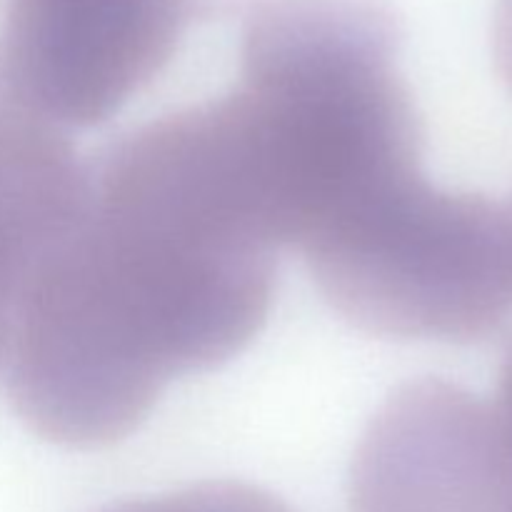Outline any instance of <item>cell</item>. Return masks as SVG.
<instances>
[{"label": "cell", "instance_id": "7a4b0ae2", "mask_svg": "<svg viewBox=\"0 0 512 512\" xmlns=\"http://www.w3.org/2000/svg\"><path fill=\"white\" fill-rule=\"evenodd\" d=\"M383 0H258L230 93L280 245L300 253L425 178L423 130Z\"/></svg>", "mask_w": 512, "mask_h": 512}, {"label": "cell", "instance_id": "ba28073f", "mask_svg": "<svg viewBox=\"0 0 512 512\" xmlns=\"http://www.w3.org/2000/svg\"><path fill=\"white\" fill-rule=\"evenodd\" d=\"M495 415V425H498L500 443H503L505 460L512 470V353L503 363L498 375V388H495V398L490 400Z\"/></svg>", "mask_w": 512, "mask_h": 512}, {"label": "cell", "instance_id": "6da1fadb", "mask_svg": "<svg viewBox=\"0 0 512 512\" xmlns=\"http://www.w3.org/2000/svg\"><path fill=\"white\" fill-rule=\"evenodd\" d=\"M278 248L193 135L158 118L113 145L35 273L5 353L18 418L98 450L140 428L173 378L243 353L273 305Z\"/></svg>", "mask_w": 512, "mask_h": 512}, {"label": "cell", "instance_id": "52a82bcc", "mask_svg": "<svg viewBox=\"0 0 512 512\" xmlns=\"http://www.w3.org/2000/svg\"><path fill=\"white\" fill-rule=\"evenodd\" d=\"M103 512H293V508L253 485L218 480L155 498L130 500Z\"/></svg>", "mask_w": 512, "mask_h": 512}, {"label": "cell", "instance_id": "277c9868", "mask_svg": "<svg viewBox=\"0 0 512 512\" xmlns=\"http://www.w3.org/2000/svg\"><path fill=\"white\" fill-rule=\"evenodd\" d=\"M230 0H3L0 63L60 128L118 113L178 50L198 15Z\"/></svg>", "mask_w": 512, "mask_h": 512}, {"label": "cell", "instance_id": "8fae6325", "mask_svg": "<svg viewBox=\"0 0 512 512\" xmlns=\"http://www.w3.org/2000/svg\"><path fill=\"white\" fill-rule=\"evenodd\" d=\"M505 210H508V220H510V230H512V198L505 203Z\"/></svg>", "mask_w": 512, "mask_h": 512}, {"label": "cell", "instance_id": "9c48e42d", "mask_svg": "<svg viewBox=\"0 0 512 512\" xmlns=\"http://www.w3.org/2000/svg\"><path fill=\"white\" fill-rule=\"evenodd\" d=\"M493 58L498 75L512 93V0H498L495 8Z\"/></svg>", "mask_w": 512, "mask_h": 512}, {"label": "cell", "instance_id": "30bf717a", "mask_svg": "<svg viewBox=\"0 0 512 512\" xmlns=\"http://www.w3.org/2000/svg\"><path fill=\"white\" fill-rule=\"evenodd\" d=\"M498 512H512V473L508 470V488H505V498L500 503Z\"/></svg>", "mask_w": 512, "mask_h": 512}, {"label": "cell", "instance_id": "8992f818", "mask_svg": "<svg viewBox=\"0 0 512 512\" xmlns=\"http://www.w3.org/2000/svg\"><path fill=\"white\" fill-rule=\"evenodd\" d=\"M88 180L63 128L25 100L0 63V368L20 303L83 210Z\"/></svg>", "mask_w": 512, "mask_h": 512}, {"label": "cell", "instance_id": "5b68a950", "mask_svg": "<svg viewBox=\"0 0 512 512\" xmlns=\"http://www.w3.org/2000/svg\"><path fill=\"white\" fill-rule=\"evenodd\" d=\"M508 488L488 400L425 378L380 408L355 450L350 512H498Z\"/></svg>", "mask_w": 512, "mask_h": 512}, {"label": "cell", "instance_id": "3957f363", "mask_svg": "<svg viewBox=\"0 0 512 512\" xmlns=\"http://www.w3.org/2000/svg\"><path fill=\"white\" fill-rule=\"evenodd\" d=\"M305 263L323 298L365 333L475 343L512 315L505 203L430 180L373 228Z\"/></svg>", "mask_w": 512, "mask_h": 512}]
</instances>
